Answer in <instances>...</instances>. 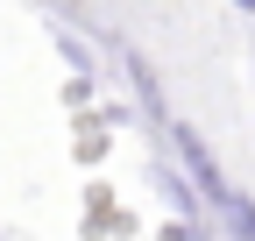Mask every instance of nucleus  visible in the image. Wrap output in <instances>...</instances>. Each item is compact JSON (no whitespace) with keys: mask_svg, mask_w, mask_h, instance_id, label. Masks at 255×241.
Returning <instances> with one entry per match:
<instances>
[{"mask_svg":"<svg viewBox=\"0 0 255 241\" xmlns=\"http://www.w3.org/2000/svg\"><path fill=\"white\" fill-rule=\"evenodd\" d=\"M177 149H184V163H191V177H199V192L220 206V220H227V234L234 241H255V199L248 192H234L227 177H220V163L206 156V142L191 135V128H177Z\"/></svg>","mask_w":255,"mask_h":241,"instance_id":"1","label":"nucleus"},{"mask_svg":"<svg viewBox=\"0 0 255 241\" xmlns=\"http://www.w3.org/2000/svg\"><path fill=\"white\" fill-rule=\"evenodd\" d=\"M241 7H248V14H255V0H241Z\"/></svg>","mask_w":255,"mask_h":241,"instance_id":"2","label":"nucleus"}]
</instances>
